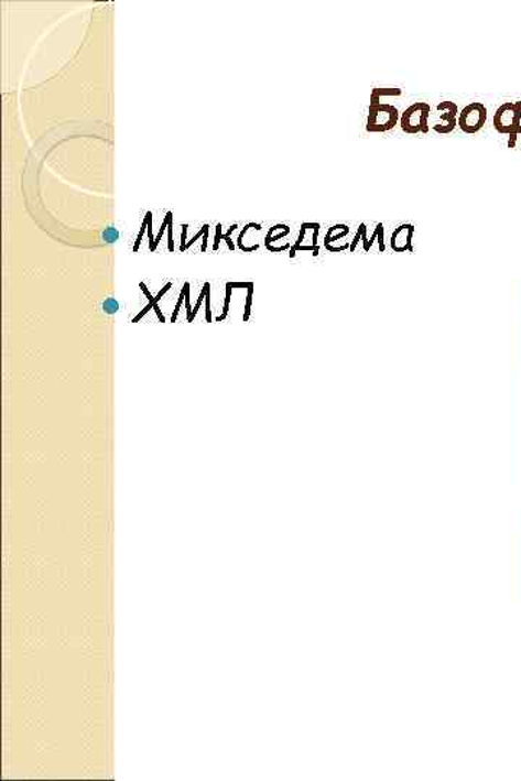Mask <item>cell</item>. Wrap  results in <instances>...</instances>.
<instances>
[{
	"instance_id": "1",
	"label": "cell",
	"mask_w": 521,
	"mask_h": 781,
	"mask_svg": "<svg viewBox=\"0 0 521 781\" xmlns=\"http://www.w3.org/2000/svg\"><path fill=\"white\" fill-rule=\"evenodd\" d=\"M400 112L394 105L382 104L370 106L367 118V131L371 133H384L398 127Z\"/></svg>"
},
{
	"instance_id": "2",
	"label": "cell",
	"mask_w": 521,
	"mask_h": 781,
	"mask_svg": "<svg viewBox=\"0 0 521 781\" xmlns=\"http://www.w3.org/2000/svg\"><path fill=\"white\" fill-rule=\"evenodd\" d=\"M428 117H431V105L426 104V101H417V104L409 106V108L401 113L400 127L405 133H410V135L427 133Z\"/></svg>"
},
{
	"instance_id": "3",
	"label": "cell",
	"mask_w": 521,
	"mask_h": 781,
	"mask_svg": "<svg viewBox=\"0 0 521 781\" xmlns=\"http://www.w3.org/2000/svg\"><path fill=\"white\" fill-rule=\"evenodd\" d=\"M488 110L486 106L475 101L465 106L459 112L458 127L465 133H477L481 131L487 122Z\"/></svg>"
},
{
	"instance_id": "4",
	"label": "cell",
	"mask_w": 521,
	"mask_h": 781,
	"mask_svg": "<svg viewBox=\"0 0 521 781\" xmlns=\"http://www.w3.org/2000/svg\"><path fill=\"white\" fill-rule=\"evenodd\" d=\"M437 112H442L441 123H436L433 129L441 135H449L458 127L459 109L455 101L445 100L436 106Z\"/></svg>"
},
{
	"instance_id": "5",
	"label": "cell",
	"mask_w": 521,
	"mask_h": 781,
	"mask_svg": "<svg viewBox=\"0 0 521 781\" xmlns=\"http://www.w3.org/2000/svg\"><path fill=\"white\" fill-rule=\"evenodd\" d=\"M520 101L518 104H504L497 109L495 115V128L500 133L515 135V120H518Z\"/></svg>"
},
{
	"instance_id": "6",
	"label": "cell",
	"mask_w": 521,
	"mask_h": 781,
	"mask_svg": "<svg viewBox=\"0 0 521 781\" xmlns=\"http://www.w3.org/2000/svg\"><path fill=\"white\" fill-rule=\"evenodd\" d=\"M413 234V225H400L399 228L394 230L393 237H391V247H393L394 251H412Z\"/></svg>"
},
{
	"instance_id": "7",
	"label": "cell",
	"mask_w": 521,
	"mask_h": 781,
	"mask_svg": "<svg viewBox=\"0 0 521 781\" xmlns=\"http://www.w3.org/2000/svg\"><path fill=\"white\" fill-rule=\"evenodd\" d=\"M403 95V90L399 87H376L371 90L370 106L382 105V99L384 97H400Z\"/></svg>"
},
{
	"instance_id": "8",
	"label": "cell",
	"mask_w": 521,
	"mask_h": 781,
	"mask_svg": "<svg viewBox=\"0 0 521 781\" xmlns=\"http://www.w3.org/2000/svg\"><path fill=\"white\" fill-rule=\"evenodd\" d=\"M173 214L172 211H169L167 217H165L163 226H161L159 237L155 239L154 247H152L151 251L154 252L156 247H159L161 238H163V235L165 232V228H167V225L170 224V220H172Z\"/></svg>"
},
{
	"instance_id": "9",
	"label": "cell",
	"mask_w": 521,
	"mask_h": 781,
	"mask_svg": "<svg viewBox=\"0 0 521 781\" xmlns=\"http://www.w3.org/2000/svg\"><path fill=\"white\" fill-rule=\"evenodd\" d=\"M118 310H119V304H118L117 300H115V299H108L104 303V312L105 313L115 314V313H118Z\"/></svg>"
},
{
	"instance_id": "10",
	"label": "cell",
	"mask_w": 521,
	"mask_h": 781,
	"mask_svg": "<svg viewBox=\"0 0 521 781\" xmlns=\"http://www.w3.org/2000/svg\"><path fill=\"white\" fill-rule=\"evenodd\" d=\"M118 238H119V234H118L117 229L109 228V229H106L104 232V240L106 243L117 242Z\"/></svg>"
},
{
	"instance_id": "11",
	"label": "cell",
	"mask_w": 521,
	"mask_h": 781,
	"mask_svg": "<svg viewBox=\"0 0 521 781\" xmlns=\"http://www.w3.org/2000/svg\"><path fill=\"white\" fill-rule=\"evenodd\" d=\"M205 291H206V318L207 322H211V314H210V284H205Z\"/></svg>"
},
{
	"instance_id": "12",
	"label": "cell",
	"mask_w": 521,
	"mask_h": 781,
	"mask_svg": "<svg viewBox=\"0 0 521 781\" xmlns=\"http://www.w3.org/2000/svg\"><path fill=\"white\" fill-rule=\"evenodd\" d=\"M145 219H146V221H149V228H146V230H149L150 247L152 249V247H154L155 239H154V235H152V214H151V211H149V214H146Z\"/></svg>"
},
{
	"instance_id": "13",
	"label": "cell",
	"mask_w": 521,
	"mask_h": 781,
	"mask_svg": "<svg viewBox=\"0 0 521 781\" xmlns=\"http://www.w3.org/2000/svg\"><path fill=\"white\" fill-rule=\"evenodd\" d=\"M184 295H186V286H184V289H183V291H182V295H180V300H178V303H177V307H175V310H174V314H173V317H172V322H173V323H174L175 321H177L180 307H182V303H183Z\"/></svg>"
},
{
	"instance_id": "14",
	"label": "cell",
	"mask_w": 521,
	"mask_h": 781,
	"mask_svg": "<svg viewBox=\"0 0 521 781\" xmlns=\"http://www.w3.org/2000/svg\"><path fill=\"white\" fill-rule=\"evenodd\" d=\"M146 228H149V221H146V219H145L144 224H142V229L140 230V237H138V239H137L135 248H133V251L137 252L138 248H140L142 235H144Z\"/></svg>"
},
{
	"instance_id": "15",
	"label": "cell",
	"mask_w": 521,
	"mask_h": 781,
	"mask_svg": "<svg viewBox=\"0 0 521 781\" xmlns=\"http://www.w3.org/2000/svg\"><path fill=\"white\" fill-rule=\"evenodd\" d=\"M220 238H222V225H218V228H216L215 251H218Z\"/></svg>"
},
{
	"instance_id": "16",
	"label": "cell",
	"mask_w": 521,
	"mask_h": 781,
	"mask_svg": "<svg viewBox=\"0 0 521 781\" xmlns=\"http://www.w3.org/2000/svg\"><path fill=\"white\" fill-rule=\"evenodd\" d=\"M521 133V101L519 106L518 120H515V135Z\"/></svg>"
},
{
	"instance_id": "17",
	"label": "cell",
	"mask_w": 521,
	"mask_h": 781,
	"mask_svg": "<svg viewBox=\"0 0 521 781\" xmlns=\"http://www.w3.org/2000/svg\"><path fill=\"white\" fill-rule=\"evenodd\" d=\"M186 235H187V225L183 226V237H182V251H186Z\"/></svg>"
},
{
	"instance_id": "18",
	"label": "cell",
	"mask_w": 521,
	"mask_h": 781,
	"mask_svg": "<svg viewBox=\"0 0 521 781\" xmlns=\"http://www.w3.org/2000/svg\"><path fill=\"white\" fill-rule=\"evenodd\" d=\"M151 307L152 306L150 304L149 307H145L144 310H142V313L138 314V316L135 318H133V323L140 322V318L144 317V314L149 313Z\"/></svg>"
},
{
	"instance_id": "19",
	"label": "cell",
	"mask_w": 521,
	"mask_h": 781,
	"mask_svg": "<svg viewBox=\"0 0 521 781\" xmlns=\"http://www.w3.org/2000/svg\"><path fill=\"white\" fill-rule=\"evenodd\" d=\"M207 239H209V229L206 230L205 238H203L202 251L205 252L207 248Z\"/></svg>"
}]
</instances>
